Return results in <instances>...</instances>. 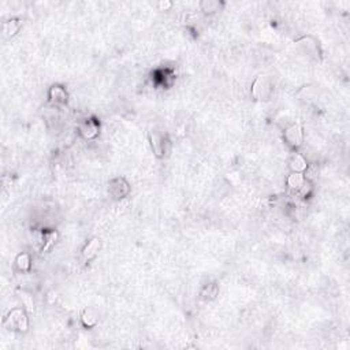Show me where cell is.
<instances>
[{
    "label": "cell",
    "mask_w": 350,
    "mask_h": 350,
    "mask_svg": "<svg viewBox=\"0 0 350 350\" xmlns=\"http://www.w3.org/2000/svg\"><path fill=\"white\" fill-rule=\"evenodd\" d=\"M6 328L14 332H26L29 328V317L26 309L24 308H14L6 315L3 320Z\"/></svg>",
    "instance_id": "1"
},
{
    "label": "cell",
    "mask_w": 350,
    "mask_h": 350,
    "mask_svg": "<svg viewBox=\"0 0 350 350\" xmlns=\"http://www.w3.org/2000/svg\"><path fill=\"white\" fill-rule=\"evenodd\" d=\"M283 141L294 152L301 148L304 142V130L300 123H291L290 126L284 129Z\"/></svg>",
    "instance_id": "2"
},
{
    "label": "cell",
    "mask_w": 350,
    "mask_h": 350,
    "mask_svg": "<svg viewBox=\"0 0 350 350\" xmlns=\"http://www.w3.org/2000/svg\"><path fill=\"white\" fill-rule=\"evenodd\" d=\"M108 193L114 200H122L130 193V185L122 177L114 178V180L109 181Z\"/></svg>",
    "instance_id": "3"
},
{
    "label": "cell",
    "mask_w": 350,
    "mask_h": 350,
    "mask_svg": "<svg viewBox=\"0 0 350 350\" xmlns=\"http://www.w3.org/2000/svg\"><path fill=\"white\" fill-rule=\"evenodd\" d=\"M48 101L49 104L55 107V108H61V107H65L69 101V95H67V90L65 86L62 85H52L48 90Z\"/></svg>",
    "instance_id": "4"
},
{
    "label": "cell",
    "mask_w": 350,
    "mask_h": 350,
    "mask_svg": "<svg viewBox=\"0 0 350 350\" xmlns=\"http://www.w3.org/2000/svg\"><path fill=\"white\" fill-rule=\"evenodd\" d=\"M168 138L163 136L159 132H152L149 134V144H151L152 152L155 153L156 157H164L167 152V145H168Z\"/></svg>",
    "instance_id": "5"
},
{
    "label": "cell",
    "mask_w": 350,
    "mask_h": 350,
    "mask_svg": "<svg viewBox=\"0 0 350 350\" xmlns=\"http://www.w3.org/2000/svg\"><path fill=\"white\" fill-rule=\"evenodd\" d=\"M100 123L95 118H86L80 125V134L85 140H93L99 136Z\"/></svg>",
    "instance_id": "6"
},
{
    "label": "cell",
    "mask_w": 350,
    "mask_h": 350,
    "mask_svg": "<svg viewBox=\"0 0 350 350\" xmlns=\"http://www.w3.org/2000/svg\"><path fill=\"white\" fill-rule=\"evenodd\" d=\"M100 249H101V240L100 238L95 237V238L89 240V241L86 242V245L84 246V249H82V259H84V261L88 263V261L93 260L96 256L99 255Z\"/></svg>",
    "instance_id": "7"
},
{
    "label": "cell",
    "mask_w": 350,
    "mask_h": 350,
    "mask_svg": "<svg viewBox=\"0 0 350 350\" xmlns=\"http://www.w3.org/2000/svg\"><path fill=\"white\" fill-rule=\"evenodd\" d=\"M252 95L257 100H264L270 95V88H268V82L263 77H259L255 81V84L252 86Z\"/></svg>",
    "instance_id": "8"
},
{
    "label": "cell",
    "mask_w": 350,
    "mask_h": 350,
    "mask_svg": "<svg viewBox=\"0 0 350 350\" xmlns=\"http://www.w3.org/2000/svg\"><path fill=\"white\" fill-rule=\"evenodd\" d=\"M308 161L307 159L298 153L297 151L291 153V156L289 159V168L291 172H300V174H304V171L307 170Z\"/></svg>",
    "instance_id": "9"
},
{
    "label": "cell",
    "mask_w": 350,
    "mask_h": 350,
    "mask_svg": "<svg viewBox=\"0 0 350 350\" xmlns=\"http://www.w3.org/2000/svg\"><path fill=\"white\" fill-rule=\"evenodd\" d=\"M22 28V21L17 18H11L9 19L7 22H5L3 25V36L7 38H11L17 36L19 30Z\"/></svg>",
    "instance_id": "10"
},
{
    "label": "cell",
    "mask_w": 350,
    "mask_h": 350,
    "mask_svg": "<svg viewBox=\"0 0 350 350\" xmlns=\"http://www.w3.org/2000/svg\"><path fill=\"white\" fill-rule=\"evenodd\" d=\"M304 182H305V177H304V174H300V172H291L287 177V186L296 194L300 190V188L303 186Z\"/></svg>",
    "instance_id": "11"
},
{
    "label": "cell",
    "mask_w": 350,
    "mask_h": 350,
    "mask_svg": "<svg viewBox=\"0 0 350 350\" xmlns=\"http://www.w3.org/2000/svg\"><path fill=\"white\" fill-rule=\"evenodd\" d=\"M15 267L21 272H28L30 270V267H32L30 255H28V253H19L17 256V259H15Z\"/></svg>",
    "instance_id": "12"
},
{
    "label": "cell",
    "mask_w": 350,
    "mask_h": 350,
    "mask_svg": "<svg viewBox=\"0 0 350 350\" xmlns=\"http://www.w3.org/2000/svg\"><path fill=\"white\" fill-rule=\"evenodd\" d=\"M219 293V287L216 283H207L204 286L201 291H200V296L205 301H211V300H215L216 296Z\"/></svg>",
    "instance_id": "13"
},
{
    "label": "cell",
    "mask_w": 350,
    "mask_h": 350,
    "mask_svg": "<svg viewBox=\"0 0 350 350\" xmlns=\"http://www.w3.org/2000/svg\"><path fill=\"white\" fill-rule=\"evenodd\" d=\"M57 240V232L55 230H51V231H45L43 234V249L41 252H47L52 248L55 244H56Z\"/></svg>",
    "instance_id": "14"
},
{
    "label": "cell",
    "mask_w": 350,
    "mask_h": 350,
    "mask_svg": "<svg viewBox=\"0 0 350 350\" xmlns=\"http://www.w3.org/2000/svg\"><path fill=\"white\" fill-rule=\"evenodd\" d=\"M81 322H82L84 326L90 328V327H95L97 324V316L92 309H85L82 312V316H81Z\"/></svg>",
    "instance_id": "15"
},
{
    "label": "cell",
    "mask_w": 350,
    "mask_h": 350,
    "mask_svg": "<svg viewBox=\"0 0 350 350\" xmlns=\"http://www.w3.org/2000/svg\"><path fill=\"white\" fill-rule=\"evenodd\" d=\"M200 7H201V10H203L205 14H212V13H215V11H218L219 10V3L218 2H211V0H208V2L200 3Z\"/></svg>",
    "instance_id": "16"
},
{
    "label": "cell",
    "mask_w": 350,
    "mask_h": 350,
    "mask_svg": "<svg viewBox=\"0 0 350 350\" xmlns=\"http://www.w3.org/2000/svg\"><path fill=\"white\" fill-rule=\"evenodd\" d=\"M171 6H172V5H171L170 2H164V3L161 2V3H159V7H160V10H167V9H170Z\"/></svg>",
    "instance_id": "17"
}]
</instances>
